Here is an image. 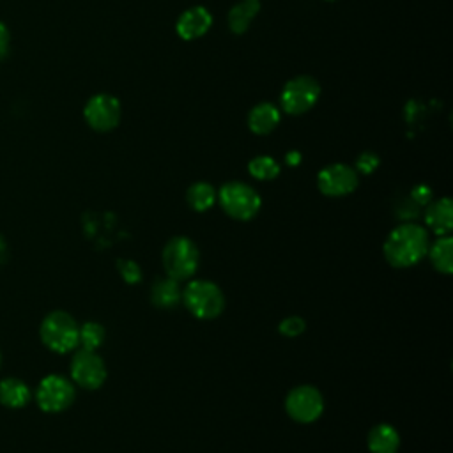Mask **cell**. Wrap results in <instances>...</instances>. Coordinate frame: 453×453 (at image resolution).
<instances>
[{"label": "cell", "instance_id": "obj_1", "mask_svg": "<svg viewBox=\"0 0 453 453\" xmlns=\"http://www.w3.org/2000/svg\"><path fill=\"white\" fill-rule=\"evenodd\" d=\"M384 257L393 267H411L428 251V234L421 225L402 223L393 228L382 246Z\"/></svg>", "mask_w": 453, "mask_h": 453}, {"label": "cell", "instance_id": "obj_2", "mask_svg": "<svg viewBox=\"0 0 453 453\" xmlns=\"http://www.w3.org/2000/svg\"><path fill=\"white\" fill-rule=\"evenodd\" d=\"M182 301L189 313L202 320L216 319L225 308L221 288L207 280H191L182 290Z\"/></svg>", "mask_w": 453, "mask_h": 453}, {"label": "cell", "instance_id": "obj_3", "mask_svg": "<svg viewBox=\"0 0 453 453\" xmlns=\"http://www.w3.org/2000/svg\"><path fill=\"white\" fill-rule=\"evenodd\" d=\"M221 209L234 219L248 221L260 211V195L246 182L232 180L219 188L216 195Z\"/></svg>", "mask_w": 453, "mask_h": 453}, {"label": "cell", "instance_id": "obj_4", "mask_svg": "<svg viewBox=\"0 0 453 453\" xmlns=\"http://www.w3.org/2000/svg\"><path fill=\"white\" fill-rule=\"evenodd\" d=\"M200 253L196 244L182 235L170 239L163 250V267L166 276L182 281L189 280L198 269Z\"/></svg>", "mask_w": 453, "mask_h": 453}, {"label": "cell", "instance_id": "obj_5", "mask_svg": "<svg viewBox=\"0 0 453 453\" xmlns=\"http://www.w3.org/2000/svg\"><path fill=\"white\" fill-rule=\"evenodd\" d=\"M78 334L80 326L65 311H51L41 324L42 343L58 354L71 352L74 347H78Z\"/></svg>", "mask_w": 453, "mask_h": 453}, {"label": "cell", "instance_id": "obj_6", "mask_svg": "<svg viewBox=\"0 0 453 453\" xmlns=\"http://www.w3.org/2000/svg\"><path fill=\"white\" fill-rule=\"evenodd\" d=\"M320 97V85L311 76H296L288 80L281 90L280 103L285 113L301 115L306 113Z\"/></svg>", "mask_w": 453, "mask_h": 453}, {"label": "cell", "instance_id": "obj_7", "mask_svg": "<svg viewBox=\"0 0 453 453\" xmlns=\"http://www.w3.org/2000/svg\"><path fill=\"white\" fill-rule=\"evenodd\" d=\"M83 115L92 129L104 133L119 126L122 117V106L119 99L111 94H96L87 101Z\"/></svg>", "mask_w": 453, "mask_h": 453}, {"label": "cell", "instance_id": "obj_8", "mask_svg": "<svg viewBox=\"0 0 453 453\" xmlns=\"http://www.w3.org/2000/svg\"><path fill=\"white\" fill-rule=\"evenodd\" d=\"M35 400L42 411L60 412L73 403L74 386L62 375H46L37 386Z\"/></svg>", "mask_w": 453, "mask_h": 453}, {"label": "cell", "instance_id": "obj_9", "mask_svg": "<svg viewBox=\"0 0 453 453\" xmlns=\"http://www.w3.org/2000/svg\"><path fill=\"white\" fill-rule=\"evenodd\" d=\"M287 414L297 423H311L324 411V400L317 388L297 386L288 391L285 398Z\"/></svg>", "mask_w": 453, "mask_h": 453}, {"label": "cell", "instance_id": "obj_10", "mask_svg": "<svg viewBox=\"0 0 453 453\" xmlns=\"http://www.w3.org/2000/svg\"><path fill=\"white\" fill-rule=\"evenodd\" d=\"M317 186L326 196H345L357 188V172L345 163L327 165L319 172Z\"/></svg>", "mask_w": 453, "mask_h": 453}, {"label": "cell", "instance_id": "obj_11", "mask_svg": "<svg viewBox=\"0 0 453 453\" xmlns=\"http://www.w3.org/2000/svg\"><path fill=\"white\" fill-rule=\"evenodd\" d=\"M71 377L85 389H97L106 379V366L96 350L80 349L71 361Z\"/></svg>", "mask_w": 453, "mask_h": 453}, {"label": "cell", "instance_id": "obj_12", "mask_svg": "<svg viewBox=\"0 0 453 453\" xmlns=\"http://www.w3.org/2000/svg\"><path fill=\"white\" fill-rule=\"evenodd\" d=\"M212 25V16L209 12V9L202 7V5H195L186 9L177 23H175V30L179 34L180 39L184 41H193L202 37Z\"/></svg>", "mask_w": 453, "mask_h": 453}, {"label": "cell", "instance_id": "obj_13", "mask_svg": "<svg viewBox=\"0 0 453 453\" xmlns=\"http://www.w3.org/2000/svg\"><path fill=\"white\" fill-rule=\"evenodd\" d=\"M425 223L439 237L448 235L449 230L453 228V203H451V200L448 196H444V198H439L435 202L426 203Z\"/></svg>", "mask_w": 453, "mask_h": 453}, {"label": "cell", "instance_id": "obj_14", "mask_svg": "<svg viewBox=\"0 0 453 453\" xmlns=\"http://www.w3.org/2000/svg\"><path fill=\"white\" fill-rule=\"evenodd\" d=\"M280 124V110L273 103H258L248 113V127L255 134H269Z\"/></svg>", "mask_w": 453, "mask_h": 453}, {"label": "cell", "instance_id": "obj_15", "mask_svg": "<svg viewBox=\"0 0 453 453\" xmlns=\"http://www.w3.org/2000/svg\"><path fill=\"white\" fill-rule=\"evenodd\" d=\"M400 446V435L396 428L388 423L375 425L368 434V449L372 453H396Z\"/></svg>", "mask_w": 453, "mask_h": 453}, {"label": "cell", "instance_id": "obj_16", "mask_svg": "<svg viewBox=\"0 0 453 453\" xmlns=\"http://www.w3.org/2000/svg\"><path fill=\"white\" fill-rule=\"evenodd\" d=\"M150 301L157 308H173L182 301V290L177 280L166 276L157 280L150 288Z\"/></svg>", "mask_w": 453, "mask_h": 453}, {"label": "cell", "instance_id": "obj_17", "mask_svg": "<svg viewBox=\"0 0 453 453\" xmlns=\"http://www.w3.org/2000/svg\"><path fill=\"white\" fill-rule=\"evenodd\" d=\"M260 11V0H239L228 12V28L234 34H244Z\"/></svg>", "mask_w": 453, "mask_h": 453}, {"label": "cell", "instance_id": "obj_18", "mask_svg": "<svg viewBox=\"0 0 453 453\" xmlns=\"http://www.w3.org/2000/svg\"><path fill=\"white\" fill-rule=\"evenodd\" d=\"M30 400L28 386L14 377H5L0 380V403L11 409L25 407Z\"/></svg>", "mask_w": 453, "mask_h": 453}, {"label": "cell", "instance_id": "obj_19", "mask_svg": "<svg viewBox=\"0 0 453 453\" xmlns=\"http://www.w3.org/2000/svg\"><path fill=\"white\" fill-rule=\"evenodd\" d=\"M426 253L430 255L432 265L439 273L442 274L453 273V239L449 235H441Z\"/></svg>", "mask_w": 453, "mask_h": 453}, {"label": "cell", "instance_id": "obj_20", "mask_svg": "<svg viewBox=\"0 0 453 453\" xmlns=\"http://www.w3.org/2000/svg\"><path fill=\"white\" fill-rule=\"evenodd\" d=\"M186 200L189 203V207L196 212H203L207 209H211L216 202V189L209 184V182H195L188 188L186 191Z\"/></svg>", "mask_w": 453, "mask_h": 453}, {"label": "cell", "instance_id": "obj_21", "mask_svg": "<svg viewBox=\"0 0 453 453\" xmlns=\"http://www.w3.org/2000/svg\"><path fill=\"white\" fill-rule=\"evenodd\" d=\"M248 172L251 177H255L258 180H271V179L278 177L280 165L271 156H257L248 163Z\"/></svg>", "mask_w": 453, "mask_h": 453}, {"label": "cell", "instance_id": "obj_22", "mask_svg": "<svg viewBox=\"0 0 453 453\" xmlns=\"http://www.w3.org/2000/svg\"><path fill=\"white\" fill-rule=\"evenodd\" d=\"M104 342V327L97 322H85L80 327L78 334V345L87 350H96Z\"/></svg>", "mask_w": 453, "mask_h": 453}, {"label": "cell", "instance_id": "obj_23", "mask_svg": "<svg viewBox=\"0 0 453 453\" xmlns=\"http://www.w3.org/2000/svg\"><path fill=\"white\" fill-rule=\"evenodd\" d=\"M117 267H119V273H120V276H122V280L126 283L134 285V283H138L142 280V269H140V265L134 260H122L120 258L117 262Z\"/></svg>", "mask_w": 453, "mask_h": 453}, {"label": "cell", "instance_id": "obj_24", "mask_svg": "<svg viewBox=\"0 0 453 453\" xmlns=\"http://www.w3.org/2000/svg\"><path fill=\"white\" fill-rule=\"evenodd\" d=\"M304 327H306L304 320H303L301 317H297V315H292V317H287V319H283V320L280 322L278 331H280L283 336L294 338V336L303 334Z\"/></svg>", "mask_w": 453, "mask_h": 453}, {"label": "cell", "instance_id": "obj_25", "mask_svg": "<svg viewBox=\"0 0 453 453\" xmlns=\"http://www.w3.org/2000/svg\"><path fill=\"white\" fill-rule=\"evenodd\" d=\"M379 163H380V159H379V156L375 152H370V150L361 152L357 156V159H356V172L368 175V173H372L379 166Z\"/></svg>", "mask_w": 453, "mask_h": 453}, {"label": "cell", "instance_id": "obj_26", "mask_svg": "<svg viewBox=\"0 0 453 453\" xmlns=\"http://www.w3.org/2000/svg\"><path fill=\"white\" fill-rule=\"evenodd\" d=\"M411 196H412V200H414L418 205H426V203H430V200H432V189H430L428 186H425V184H419V186L412 188Z\"/></svg>", "mask_w": 453, "mask_h": 453}, {"label": "cell", "instance_id": "obj_27", "mask_svg": "<svg viewBox=\"0 0 453 453\" xmlns=\"http://www.w3.org/2000/svg\"><path fill=\"white\" fill-rule=\"evenodd\" d=\"M9 50V32L5 28V25L0 23V57H4Z\"/></svg>", "mask_w": 453, "mask_h": 453}, {"label": "cell", "instance_id": "obj_28", "mask_svg": "<svg viewBox=\"0 0 453 453\" xmlns=\"http://www.w3.org/2000/svg\"><path fill=\"white\" fill-rule=\"evenodd\" d=\"M285 161H287L290 166H296V165H299V161H301V154H299L297 150H292V152H288V154L285 156Z\"/></svg>", "mask_w": 453, "mask_h": 453}, {"label": "cell", "instance_id": "obj_29", "mask_svg": "<svg viewBox=\"0 0 453 453\" xmlns=\"http://www.w3.org/2000/svg\"><path fill=\"white\" fill-rule=\"evenodd\" d=\"M0 359H2V356H0Z\"/></svg>", "mask_w": 453, "mask_h": 453}]
</instances>
